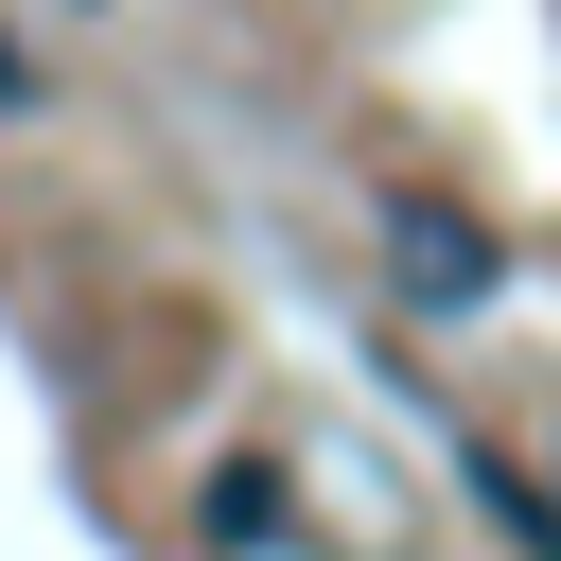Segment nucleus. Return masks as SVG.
<instances>
[{"label":"nucleus","instance_id":"1","mask_svg":"<svg viewBox=\"0 0 561 561\" xmlns=\"http://www.w3.org/2000/svg\"><path fill=\"white\" fill-rule=\"evenodd\" d=\"M386 263H403V298H421V316H473V298L508 280V245H491L456 193H386Z\"/></svg>","mask_w":561,"mask_h":561},{"label":"nucleus","instance_id":"4","mask_svg":"<svg viewBox=\"0 0 561 561\" xmlns=\"http://www.w3.org/2000/svg\"><path fill=\"white\" fill-rule=\"evenodd\" d=\"M18 88H35V70H18V35H0V105H18Z\"/></svg>","mask_w":561,"mask_h":561},{"label":"nucleus","instance_id":"3","mask_svg":"<svg viewBox=\"0 0 561 561\" xmlns=\"http://www.w3.org/2000/svg\"><path fill=\"white\" fill-rule=\"evenodd\" d=\"M456 473H473V508H491V526H508L526 561H561V491H543V473H526L508 438H456Z\"/></svg>","mask_w":561,"mask_h":561},{"label":"nucleus","instance_id":"2","mask_svg":"<svg viewBox=\"0 0 561 561\" xmlns=\"http://www.w3.org/2000/svg\"><path fill=\"white\" fill-rule=\"evenodd\" d=\"M193 508H210V543H228V561H298V491H280V456H228Z\"/></svg>","mask_w":561,"mask_h":561}]
</instances>
